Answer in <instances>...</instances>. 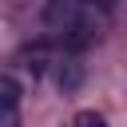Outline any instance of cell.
Returning <instances> with one entry per match:
<instances>
[{
    "label": "cell",
    "instance_id": "cell-1",
    "mask_svg": "<svg viewBox=\"0 0 127 127\" xmlns=\"http://www.w3.org/2000/svg\"><path fill=\"white\" fill-rule=\"evenodd\" d=\"M44 24L67 52H83L107 32V0H48Z\"/></svg>",
    "mask_w": 127,
    "mask_h": 127
},
{
    "label": "cell",
    "instance_id": "cell-3",
    "mask_svg": "<svg viewBox=\"0 0 127 127\" xmlns=\"http://www.w3.org/2000/svg\"><path fill=\"white\" fill-rule=\"evenodd\" d=\"M79 79H83V71H79L75 64H67V67H60V71H56V83H60L64 91H71V87H79Z\"/></svg>",
    "mask_w": 127,
    "mask_h": 127
},
{
    "label": "cell",
    "instance_id": "cell-5",
    "mask_svg": "<svg viewBox=\"0 0 127 127\" xmlns=\"http://www.w3.org/2000/svg\"><path fill=\"white\" fill-rule=\"evenodd\" d=\"M107 4H111V0H107Z\"/></svg>",
    "mask_w": 127,
    "mask_h": 127
},
{
    "label": "cell",
    "instance_id": "cell-2",
    "mask_svg": "<svg viewBox=\"0 0 127 127\" xmlns=\"http://www.w3.org/2000/svg\"><path fill=\"white\" fill-rule=\"evenodd\" d=\"M16 111H20V79L0 75V123H12Z\"/></svg>",
    "mask_w": 127,
    "mask_h": 127
},
{
    "label": "cell",
    "instance_id": "cell-4",
    "mask_svg": "<svg viewBox=\"0 0 127 127\" xmlns=\"http://www.w3.org/2000/svg\"><path fill=\"white\" fill-rule=\"evenodd\" d=\"M75 123H79V127H91V123L99 127V123H103V115H99V111H79V115H75Z\"/></svg>",
    "mask_w": 127,
    "mask_h": 127
}]
</instances>
